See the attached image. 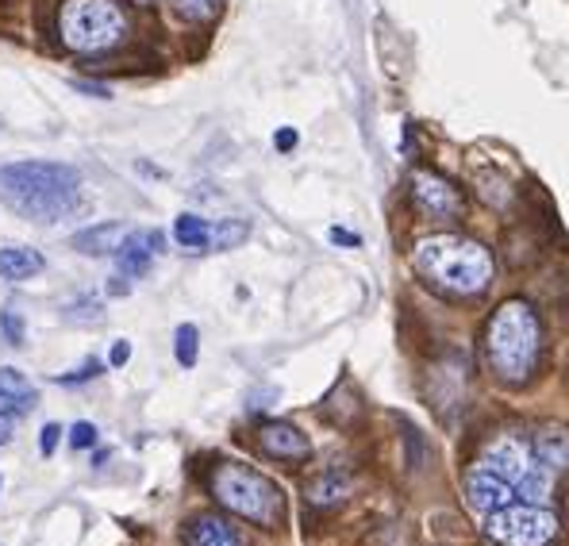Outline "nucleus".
<instances>
[{
  "mask_svg": "<svg viewBox=\"0 0 569 546\" xmlns=\"http://www.w3.org/2000/svg\"><path fill=\"white\" fill-rule=\"evenodd\" d=\"M97 435H100L97 427L81 419V424H73V427H70V447H73V450H89V447H97Z\"/></svg>",
  "mask_w": 569,
  "mask_h": 546,
  "instance_id": "obj_24",
  "label": "nucleus"
},
{
  "mask_svg": "<svg viewBox=\"0 0 569 546\" xmlns=\"http://www.w3.org/2000/svg\"><path fill=\"white\" fill-rule=\"evenodd\" d=\"M81 173L66 162H8L0 166V200L36 224H54L78 205Z\"/></svg>",
  "mask_w": 569,
  "mask_h": 546,
  "instance_id": "obj_2",
  "label": "nucleus"
},
{
  "mask_svg": "<svg viewBox=\"0 0 569 546\" xmlns=\"http://www.w3.org/2000/svg\"><path fill=\"white\" fill-rule=\"evenodd\" d=\"M0 405H12L16 411H28L36 405V389L16 366H0Z\"/></svg>",
  "mask_w": 569,
  "mask_h": 546,
  "instance_id": "obj_16",
  "label": "nucleus"
},
{
  "mask_svg": "<svg viewBox=\"0 0 569 546\" xmlns=\"http://www.w3.org/2000/svg\"><path fill=\"white\" fill-rule=\"evenodd\" d=\"M466 500H470L473 512H497L505 508V504H516V489L505 482V477H497L489 466H481V461H473L470 474H466Z\"/></svg>",
  "mask_w": 569,
  "mask_h": 546,
  "instance_id": "obj_8",
  "label": "nucleus"
},
{
  "mask_svg": "<svg viewBox=\"0 0 569 546\" xmlns=\"http://www.w3.org/2000/svg\"><path fill=\"white\" fill-rule=\"evenodd\" d=\"M197 350H200V331L192 324H181L178 335H173V355H178V363L192 369L197 366Z\"/></svg>",
  "mask_w": 569,
  "mask_h": 546,
  "instance_id": "obj_20",
  "label": "nucleus"
},
{
  "mask_svg": "<svg viewBox=\"0 0 569 546\" xmlns=\"http://www.w3.org/2000/svg\"><path fill=\"white\" fill-rule=\"evenodd\" d=\"M485 532L500 546H547L558 535V516L547 504H505L489 512Z\"/></svg>",
  "mask_w": 569,
  "mask_h": 546,
  "instance_id": "obj_6",
  "label": "nucleus"
},
{
  "mask_svg": "<svg viewBox=\"0 0 569 546\" xmlns=\"http://www.w3.org/2000/svg\"><path fill=\"white\" fill-rule=\"evenodd\" d=\"M186 543L189 546H239V532L216 512H200L189 519L186 527Z\"/></svg>",
  "mask_w": 569,
  "mask_h": 546,
  "instance_id": "obj_11",
  "label": "nucleus"
},
{
  "mask_svg": "<svg viewBox=\"0 0 569 546\" xmlns=\"http://www.w3.org/2000/svg\"><path fill=\"white\" fill-rule=\"evenodd\" d=\"M412 205L420 208L427 220H462L466 216V197L455 181H447L435 170H416L412 173Z\"/></svg>",
  "mask_w": 569,
  "mask_h": 546,
  "instance_id": "obj_7",
  "label": "nucleus"
},
{
  "mask_svg": "<svg viewBox=\"0 0 569 546\" xmlns=\"http://www.w3.org/2000/svg\"><path fill=\"white\" fill-rule=\"evenodd\" d=\"M73 89L86 92V97H97V100H112V89L100 86V81H73Z\"/></svg>",
  "mask_w": 569,
  "mask_h": 546,
  "instance_id": "obj_25",
  "label": "nucleus"
},
{
  "mask_svg": "<svg viewBox=\"0 0 569 546\" xmlns=\"http://www.w3.org/2000/svg\"><path fill=\"white\" fill-rule=\"evenodd\" d=\"M531 450H535V458H539L547 469H555V474L569 469V435L562 427H542V431H535Z\"/></svg>",
  "mask_w": 569,
  "mask_h": 546,
  "instance_id": "obj_14",
  "label": "nucleus"
},
{
  "mask_svg": "<svg viewBox=\"0 0 569 546\" xmlns=\"http://www.w3.org/2000/svg\"><path fill=\"white\" fill-rule=\"evenodd\" d=\"M250 235V228L242 220H223V224H212V250H231L239 247L242 239Z\"/></svg>",
  "mask_w": 569,
  "mask_h": 546,
  "instance_id": "obj_21",
  "label": "nucleus"
},
{
  "mask_svg": "<svg viewBox=\"0 0 569 546\" xmlns=\"http://www.w3.org/2000/svg\"><path fill=\"white\" fill-rule=\"evenodd\" d=\"M208 489L220 508H228L231 516H242L258 527H278L284 516V497L281 489L258 469L242 466V461H220L208 474Z\"/></svg>",
  "mask_w": 569,
  "mask_h": 546,
  "instance_id": "obj_5",
  "label": "nucleus"
},
{
  "mask_svg": "<svg viewBox=\"0 0 569 546\" xmlns=\"http://www.w3.org/2000/svg\"><path fill=\"white\" fill-rule=\"evenodd\" d=\"M43 274V255L31 247H0V281H31Z\"/></svg>",
  "mask_w": 569,
  "mask_h": 546,
  "instance_id": "obj_13",
  "label": "nucleus"
},
{
  "mask_svg": "<svg viewBox=\"0 0 569 546\" xmlns=\"http://www.w3.org/2000/svg\"><path fill=\"white\" fill-rule=\"evenodd\" d=\"M123 239H128V228H123L120 220H108V224H93V228L78 231L70 242H73V250H81V255L104 258V255H116Z\"/></svg>",
  "mask_w": 569,
  "mask_h": 546,
  "instance_id": "obj_12",
  "label": "nucleus"
},
{
  "mask_svg": "<svg viewBox=\"0 0 569 546\" xmlns=\"http://www.w3.org/2000/svg\"><path fill=\"white\" fill-rule=\"evenodd\" d=\"M542 355V324L527 300H505L485 327V358L497 381L523 385Z\"/></svg>",
  "mask_w": 569,
  "mask_h": 546,
  "instance_id": "obj_3",
  "label": "nucleus"
},
{
  "mask_svg": "<svg viewBox=\"0 0 569 546\" xmlns=\"http://www.w3.org/2000/svg\"><path fill=\"white\" fill-rule=\"evenodd\" d=\"M166 4H170V12L186 23H212L216 16H220L223 0H166Z\"/></svg>",
  "mask_w": 569,
  "mask_h": 546,
  "instance_id": "obj_18",
  "label": "nucleus"
},
{
  "mask_svg": "<svg viewBox=\"0 0 569 546\" xmlns=\"http://www.w3.org/2000/svg\"><path fill=\"white\" fill-rule=\"evenodd\" d=\"M62 319L66 324H78V327H100L104 324V305L93 297H78L73 305L62 308Z\"/></svg>",
  "mask_w": 569,
  "mask_h": 546,
  "instance_id": "obj_19",
  "label": "nucleus"
},
{
  "mask_svg": "<svg viewBox=\"0 0 569 546\" xmlns=\"http://www.w3.org/2000/svg\"><path fill=\"white\" fill-rule=\"evenodd\" d=\"M162 250V231H128V239L116 250V274L120 277H142L154 262V255Z\"/></svg>",
  "mask_w": 569,
  "mask_h": 546,
  "instance_id": "obj_10",
  "label": "nucleus"
},
{
  "mask_svg": "<svg viewBox=\"0 0 569 546\" xmlns=\"http://www.w3.org/2000/svg\"><path fill=\"white\" fill-rule=\"evenodd\" d=\"M331 239H335V242H358V235H350V231H339V228H335V231H331Z\"/></svg>",
  "mask_w": 569,
  "mask_h": 546,
  "instance_id": "obj_30",
  "label": "nucleus"
},
{
  "mask_svg": "<svg viewBox=\"0 0 569 546\" xmlns=\"http://www.w3.org/2000/svg\"><path fill=\"white\" fill-rule=\"evenodd\" d=\"M131 16L120 0H62L58 8V39L73 54H104L128 43Z\"/></svg>",
  "mask_w": 569,
  "mask_h": 546,
  "instance_id": "obj_4",
  "label": "nucleus"
},
{
  "mask_svg": "<svg viewBox=\"0 0 569 546\" xmlns=\"http://www.w3.org/2000/svg\"><path fill=\"white\" fill-rule=\"evenodd\" d=\"M350 493V482L339 474V469H328V474H320L312 485H308V504H316V508H335L339 500H347Z\"/></svg>",
  "mask_w": 569,
  "mask_h": 546,
  "instance_id": "obj_17",
  "label": "nucleus"
},
{
  "mask_svg": "<svg viewBox=\"0 0 569 546\" xmlns=\"http://www.w3.org/2000/svg\"><path fill=\"white\" fill-rule=\"evenodd\" d=\"M100 366L97 358H89V363H81L78 369H73V374H58V385H66V389H70V385H86V381H93V377H100Z\"/></svg>",
  "mask_w": 569,
  "mask_h": 546,
  "instance_id": "obj_23",
  "label": "nucleus"
},
{
  "mask_svg": "<svg viewBox=\"0 0 569 546\" xmlns=\"http://www.w3.org/2000/svg\"><path fill=\"white\" fill-rule=\"evenodd\" d=\"M173 239L186 255H208L212 250V224L200 220L197 212H181L173 220Z\"/></svg>",
  "mask_w": 569,
  "mask_h": 546,
  "instance_id": "obj_15",
  "label": "nucleus"
},
{
  "mask_svg": "<svg viewBox=\"0 0 569 546\" xmlns=\"http://www.w3.org/2000/svg\"><path fill=\"white\" fill-rule=\"evenodd\" d=\"M0 331L12 347H23V316L16 308H0Z\"/></svg>",
  "mask_w": 569,
  "mask_h": 546,
  "instance_id": "obj_22",
  "label": "nucleus"
},
{
  "mask_svg": "<svg viewBox=\"0 0 569 546\" xmlns=\"http://www.w3.org/2000/svg\"><path fill=\"white\" fill-rule=\"evenodd\" d=\"M58 439H62V427H58V424H47V427H43V455H54Z\"/></svg>",
  "mask_w": 569,
  "mask_h": 546,
  "instance_id": "obj_26",
  "label": "nucleus"
},
{
  "mask_svg": "<svg viewBox=\"0 0 569 546\" xmlns=\"http://www.w3.org/2000/svg\"><path fill=\"white\" fill-rule=\"evenodd\" d=\"M412 266L442 297H481L492 285V255L466 235H427L416 242Z\"/></svg>",
  "mask_w": 569,
  "mask_h": 546,
  "instance_id": "obj_1",
  "label": "nucleus"
},
{
  "mask_svg": "<svg viewBox=\"0 0 569 546\" xmlns=\"http://www.w3.org/2000/svg\"><path fill=\"white\" fill-rule=\"evenodd\" d=\"M258 447H262L270 458H281V461H305L312 455L308 435L300 431V427L284 424V419H273V424L258 427Z\"/></svg>",
  "mask_w": 569,
  "mask_h": 546,
  "instance_id": "obj_9",
  "label": "nucleus"
},
{
  "mask_svg": "<svg viewBox=\"0 0 569 546\" xmlns=\"http://www.w3.org/2000/svg\"><path fill=\"white\" fill-rule=\"evenodd\" d=\"M273 142H278V150H292V147H297V131H292V128H281L278 136H273Z\"/></svg>",
  "mask_w": 569,
  "mask_h": 546,
  "instance_id": "obj_29",
  "label": "nucleus"
},
{
  "mask_svg": "<svg viewBox=\"0 0 569 546\" xmlns=\"http://www.w3.org/2000/svg\"><path fill=\"white\" fill-rule=\"evenodd\" d=\"M12 431H16V411H0V447L12 439Z\"/></svg>",
  "mask_w": 569,
  "mask_h": 546,
  "instance_id": "obj_27",
  "label": "nucleus"
},
{
  "mask_svg": "<svg viewBox=\"0 0 569 546\" xmlns=\"http://www.w3.org/2000/svg\"><path fill=\"white\" fill-rule=\"evenodd\" d=\"M128 358H131V343H128V339H120V343L112 347V366H123Z\"/></svg>",
  "mask_w": 569,
  "mask_h": 546,
  "instance_id": "obj_28",
  "label": "nucleus"
}]
</instances>
